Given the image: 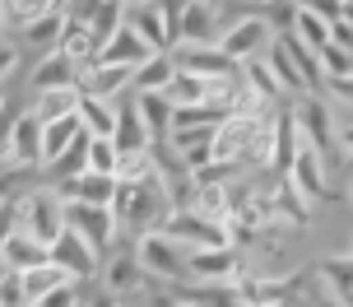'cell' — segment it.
Returning <instances> with one entry per match:
<instances>
[{
    "mask_svg": "<svg viewBox=\"0 0 353 307\" xmlns=\"http://www.w3.org/2000/svg\"><path fill=\"white\" fill-rule=\"evenodd\" d=\"M135 256H140V266H144L149 279H163V284H191V252H186L176 237H168L163 228L135 237Z\"/></svg>",
    "mask_w": 353,
    "mask_h": 307,
    "instance_id": "6da1fadb",
    "label": "cell"
},
{
    "mask_svg": "<svg viewBox=\"0 0 353 307\" xmlns=\"http://www.w3.org/2000/svg\"><path fill=\"white\" fill-rule=\"evenodd\" d=\"M19 228H23L28 237H37L47 252L61 242V233H65L70 224H65V200L56 196V186H47V191H28V196L19 200Z\"/></svg>",
    "mask_w": 353,
    "mask_h": 307,
    "instance_id": "7a4b0ae2",
    "label": "cell"
},
{
    "mask_svg": "<svg viewBox=\"0 0 353 307\" xmlns=\"http://www.w3.org/2000/svg\"><path fill=\"white\" fill-rule=\"evenodd\" d=\"M270 37L274 33V23L265 14H247V19H232L228 28H223V37H219V47L237 61V66H247V61H256V56L270 52Z\"/></svg>",
    "mask_w": 353,
    "mask_h": 307,
    "instance_id": "3957f363",
    "label": "cell"
},
{
    "mask_svg": "<svg viewBox=\"0 0 353 307\" xmlns=\"http://www.w3.org/2000/svg\"><path fill=\"white\" fill-rule=\"evenodd\" d=\"M163 233L176 237L186 252H200V247H223V242H228V224H219V219H205L200 210H195V205H186V210H172V215H168Z\"/></svg>",
    "mask_w": 353,
    "mask_h": 307,
    "instance_id": "277c9868",
    "label": "cell"
},
{
    "mask_svg": "<svg viewBox=\"0 0 353 307\" xmlns=\"http://www.w3.org/2000/svg\"><path fill=\"white\" fill-rule=\"evenodd\" d=\"M242 275H247V256L232 242L191 252V284H237Z\"/></svg>",
    "mask_w": 353,
    "mask_h": 307,
    "instance_id": "5b68a950",
    "label": "cell"
},
{
    "mask_svg": "<svg viewBox=\"0 0 353 307\" xmlns=\"http://www.w3.org/2000/svg\"><path fill=\"white\" fill-rule=\"evenodd\" d=\"M65 224L74 233H84L98 252L107 256V247L121 237V224L112 215V205H84V200H65Z\"/></svg>",
    "mask_w": 353,
    "mask_h": 307,
    "instance_id": "8992f818",
    "label": "cell"
},
{
    "mask_svg": "<svg viewBox=\"0 0 353 307\" xmlns=\"http://www.w3.org/2000/svg\"><path fill=\"white\" fill-rule=\"evenodd\" d=\"M223 37V19L214 0H186L181 23H176V47H214Z\"/></svg>",
    "mask_w": 353,
    "mask_h": 307,
    "instance_id": "52a82bcc",
    "label": "cell"
},
{
    "mask_svg": "<svg viewBox=\"0 0 353 307\" xmlns=\"http://www.w3.org/2000/svg\"><path fill=\"white\" fill-rule=\"evenodd\" d=\"M0 168H42V117L33 108L19 112L14 140H10V154L0 159Z\"/></svg>",
    "mask_w": 353,
    "mask_h": 307,
    "instance_id": "ba28073f",
    "label": "cell"
},
{
    "mask_svg": "<svg viewBox=\"0 0 353 307\" xmlns=\"http://www.w3.org/2000/svg\"><path fill=\"white\" fill-rule=\"evenodd\" d=\"M172 61H176V70L205 75V79H232V75H242V66L219 42L214 47H172Z\"/></svg>",
    "mask_w": 353,
    "mask_h": 307,
    "instance_id": "9c48e42d",
    "label": "cell"
},
{
    "mask_svg": "<svg viewBox=\"0 0 353 307\" xmlns=\"http://www.w3.org/2000/svg\"><path fill=\"white\" fill-rule=\"evenodd\" d=\"M52 261H61V266H65L79 284L103 270V252H98L84 233H74V228H65V233H61V242L52 247Z\"/></svg>",
    "mask_w": 353,
    "mask_h": 307,
    "instance_id": "30bf717a",
    "label": "cell"
},
{
    "mask_svg": "<svg viewBox=\"0 0 353 307\" xmlns=\"http://www.w3.org/2000/svg\"><path fill=\"white\" fill-rule=\"evenodd\" d=\"M293 121L302 130V145L321 149V154L335 145V117H330V103L325 98H302L298 108H293Z\"/></svg>",
    "mask_w": 353,
    "mask_h": 307,
    "instance_id": "8fae6325",
    "label": "cell"
},
{
    "mask_svg": "<svg viewBox=\"0 0 353 307\" xmlns=\"http://www.w3.org/2000/svg\"><path fill=\"white\" fill-rule=\"evenodd\" d=\"M103 284H107V293H117V298H135V293L149 284L135 247H130V252H117V256H103Z\"/></svg>",
    "mask_w": 353,
    "mask_h": 307,
    "instance_id": "7c38bea8",
    "label": "cell"
},
{
    "mask_svg": "<svg viewBox=\"0 0 353 307\" xmlns=\"http://www.w3.org/2000/svg\"><path fill=\"white\" fill-rule=\"evenodd\" d=\"M283 177L298 186L307 200H325L330 196V177H325V154L321 149H312V145H302L298 149V159H293V168L283 172Z\"/></svg>",
    "mask_w": 353,
    "mask_h": 307,
    "instance_id": "4fadbf2b",
    "label": "cell"
},
{
    "mask_svg": "<svg viewBox=\"0 0 353 307\" xmlns=\"http://www.w3.org/2000/svg\"><path fill=\"white\" fill-rule=\"evenodd\" d=\"M79 89L98 93V98H121V93H135V70L130 66H107V61H93L79 70Z\"/></svg>",
    "mask_w": 353,
    "mask_h": 307,
    "instance_id": "5bb4252c",
    "label": "cell"
},
{
    "mask_svg": "<svg viewBox=\"0 0 353 307\" xmlns=\"http://www.w3.org/2000/svg\"><path fill=\"white\" fill-rule=\"evenodd\" d=\"M125 23H130V28H135L154 52H172V47H176L172 23L163 19V10L154 5V0H149V5H125Z\"/></svg>",
    "mask_w": 353,
    "mask_h": 307,
    "instance_id": "9a60e30c",
    "label": "cell"
},
{
    "mask_svg": "<svg viewBox=\"0 0 353 307\" xmlns=\"http://www.w3.org/2000/svg\"><path fill=\"white\" fill-rule=\"evenodd\" d=\"M56 196L61 200H84V205H112L117 200V177L112 172H79V177L56 181Z\"/></svg>",
    "mask_w": 353,
    "mask_h": 307,
    "instance_id": "2e32d148",
    "label": "cell"
},
{
    "mask_svg": "<svg viewBox=\"0 0 353 307\" xmlns=\"http://www.w3.org/2000/svg\"><path fill=\"white\" fill-rule=\"evenodd\" d=\"M70 84H79V66H74L65 52H47V56H37L33 75H28V89H33V93L70 89Z\"/></svg>",
    "mask_w": 353,
    "mask_h": 307,
    "instance_id": "e0dca14e",
    "label": "cell"
},
{
    "mask_svg": "<svg viewBox=\"0 0 353 307\" xmlns=\"http://www.w3.org/2000/svg\"><path fill=\"white\" fill-rule=\"evenodd\" d=\"M149 56H154V47H149V42L130 28V23H121V28L103 42L98 61H107V66H130V70H135V66H144V61H149Z\"/></svg>",
    "mask_w": 353,
    "mask_h": 307,
    "instance_id": "ac0fdd59",
    "label": "cell"
},
{
    "mask_svg": "<svg viewBox=\"0 0 353 307\" xmlns=\"http://www.w3.org/2000/svg\"><path fill=\"white\" fill-rule=\"evenodd\" d=\"M79 135H88L84 121H79V112H74V117H61V121H42V168H52Z\"/></svg>",
    "mask_w": 353,
    "mask_h": 307,
    "instance_id": "d6986e66",
    "label": "cell"
},
{
    "mask_svg": "<svg viewBox=\"0 0 353 307\" xmlns=\"http://www.w3.org/2000/svg\"><path fill=\"white\" fill-rule=\"evenodd\" d=\"M117 117H121V103L117 98H98V93H84L79 98V121H84L88 135H117Z\"/></svg>",
    "mask_w": 353,
    "mask_h": 307,
    "instance_id": "ffe728a7",
    "label": "cell"
},
{
    "mask_svg": "<svg viewBox=\"0 0 353 307\" xmlns=\"http://www.w3.org/2000/svg\"><path fill=\"white\" fill-rule=\"evenodd\" d=\"M47 247L37 242V237H28L23 228H14V233L5 237V247H0V266L5 270H28V266H37V261H47Z\"/></svg>",
    "mask_w": 353,
    "mask_h": 307,
    "instance_id": "44dd1931",
    "label": "cell"
},
{
    "mask_svg": "<svg viewBox=\"0 0 353 307\" xmlns=\"http://www.w3.org/2000/svg\"><path fill=\"white\" fill-rule=\"evenodd\" d=\"M65 10H56V14H42L33 19L28 28H23V47H33L37 56H47V52H61V37H65Z\"/></svg>",
    "mask_w": 353,
    "mask_h": 307,
    "instance_id": "7402d4cb",
    "label": "cell"
},
{
    "mask_svg": "<svg viewBox=\"0 0 353 307\" xmlns=\"http://www.w3.org/2000/svg\"><path fill=\"white\" fill-rule=\"evenodd\" d=\"M23 275V289H28V298H47V293L52 289H61V284H70L74 275L65 270V266H61V261H52V256H47V261H37V266H28V270H19Z\"/></svg>",
    "mask_w": 353,
    "mask_h": 307,
    "instance_id": "603a6c76",
    "label": "cell"
},
{
    "mask_svg": "<svg viewBox=\"0 0 353 307\" xmlns=\"http://www.w3.org/2000/svg\"><path fill=\"white\" fill-rule=\"evenodd\" d=\"M135 108H140L154 145H163V140L172 135V103H168V93H135Z\"/></svg>",
    "mask_w": 353,
    "mask_h": 307,
    "instance_id": "cb8c5ba5",
    "label": "cell"
},
{
    "mask_svg": "<svg viewBox=\"0 0 353 307\" xmlns=\"http://www.w3.org/2000/svg\"><path fill=\"white\" fill-rule=\"evenodd\" d=\"M172 75H176L172 52H154L144 66H135V93H168Z\"/></svg>",
    "mask_w": 353,
    "mask_h": 307,
    "instance_id": "d4e9b609",
    "label": "cell"
},
{
    "mask_svg": "<svg viewBox=\"0 0 353 307\" xmlns=\"http://www.w3.org/2000/svg\"><path fill=\"white\" fill-rule=\"evenodd\" d=\"M121 103V98H117ZM117 149H149L154 145V135H149V126H144V117H140V108H135V98L130 103H121V117H117Z\"/></svg>",
    "mask_w": 353,
    "mask_h": 307,
    "instance_id": "484cf974",
    "label": "cell"
},
{
    "mask_svg": "<svg viewBox=\"0 0 353 307\" xmlns=\"http://www.w3.org/2000/svg\"><path fill=\"white\" fill-rule=\"evenodd\" d=\"M298 149H302L298 121H293V112H279L274 117V172H288L293 159H298Z\"/></svg>",
    "mask_w": 353,
    "mask_h": 307,
    "instance_id": "4316f807",
    "label": "cell"
},
{
    "mask_svg": "<svg viewBox=\"0 0 353 307\" xmlns=\"http://www.w3.org/2000/svg\"><path fill=\"white\" fill-rule=\"evenodd\" d=\"M316 275H321V284L330 289L335 303H349L353 298V256H325L316 266Z\"/></svg>",
    "mask_w": 353,
    "mask_h": 307,
    "instance_id": "83f0119b",
    "label": "cell"
},
{
    "mask_svg": "<svg viewBox=\"0 0 353 307\" xmlns=\"http://www.w3.org/2000/svg\"><path fill=\"white\" fill-rule=\"evenodd\" d=\"M79 84H70V89H47V93H33V112L42 117V121H61V117H74L79 112Z\"/></svg>",
    "mask_w": 353,
    "mask_h": 307,
    "instance_id": "f1b7e54d",
    "label": "cell"
},
{
    "mask_svg": "<svg viewBox=\"0 0 353 307\" xmlns=\"http://www.w3.org/2000/svg\"><path fill=\"white\" fill-rule=\"evenodd\" d=\"M149 177H159V154H154V145L149 149H121L117 181H149Z\"/></svg>",
    "mask_w": 353,
    "mask_h": 307,
    "instance_id": "f546056e",
    "label": "cell"
},
{
    "mask_svg": "<svg viewBox=\"0 0 353 307\" xmlns=\"http://www.w3.org/2000/svg\"><path fill=\"white\" fill-rule=\"evenodd\" d=\"M265 61H270V70H274V79L283 84V93H307V75L298 70V61L283 52V42H270V52H265Z\"/></svg>",
    "mask_w": 353,
    "mask_h": 307,
    "instance_id": "4dcf8cb0",
    "label": "cell"
},
{
    "mask_svg": "<svg viewBox=\"0 0 353 307\" xmlns=\"http://www.w3.org/2000/svg\"><path fill=\"white\" fill-rule=\"evenodd\" d=\"M293 37H302L312 52H325L330 47V19L316 14V10H302L298 5V19H293Z\"/></svg>",
    "mask_w": 353,
    "mask_h": 307,
    "instance_id": "1f68e13d",
    "label": "cell"
},
{
    "mask_svg": "<svg viewBox=\"0 0 353 307\" xmlns=\"http://www.w3.org/2000/svg\"><path fill=\"white\" fill-rule=\"evenodd\" d=\"M186 298H191L195 307H251L237 284H195Z\"/></svg>",
    "mask_w": 353,
    "mask_h": 307,
    "instance_id": "d6a6232c",
    "label": "cell"
},
{
    "mask_svg": "<svg viewBox=\"0 0 353 307\" xmlns=\"http://www.w3.org/2000/svg\"><path fill=\"white\" fill-rule=\"evenodd\" d=\"M195 210H200L205 219L228 224V215H232V186H195Z\"/></svg>",
    "mask_w": 353,
    "mask_h": 307,
    "instance_id": "836d02e7",
    "label": "cell"
},
{
    "mask_svg": "<svg viewBox=\"0 0 353 307\" xmlns=\"http://www.w3.org/2000/svg\"><path fill=\"white\" fill-rule=\"evenodd\" d=\"M56 10H65V0H5V19H14L19 28H28L33 19L56 14Z\"/></svg>",
    "mask_w": 353,
    "mask_h": 307,
    "instance_id": "e575fe53",
    "label": "cell"
},
{
    "mask_svg": "<svg viewBox=\"0 0 353 307\" xmlns=\"http://www.w3.org/2000/svg\"><path fill=\"white\" fill-rule=\"evenodd\" d=\"M88 140H93V135H79V140H74V145L65 149V154H61V159H56L52 168H47V172H52L56 181H65V177H79V172L88 168Z\"/></svg>",
    "mask_w": 353,
    "mask_h": 307,
    "instance_id": "d590c367",
    "label": "cell"
},
{
    "mask_svg": "<svg viewBox=\"0 0 353 307\" xmlns=\"http://www.w3.org/2000/svg\"><path fill=\"white\" fill-rule=\"evenodd\" d=\"M117 159H121V149L112 135H93L88 140V172H112L117 177Z\"/></svg>",
    "mask_w": 353,
    "mask_h": 307,
    "instance_id": "8d00e7d4",
    "label": "cell"
},
{
    "mask_svg": "<svg viewBox=\"0 0 353 307\" xmlns=\"http://www.w3.org/2000/svg\"><path fill=\"white\" fill-rule=\"evenodd\" d=\"M0 307H33L19 270H0Z\"/></svg>",
    "mask_w": 353,
    "mask_h": 307,
    "instance_id": "74e56055",
    "label": "cell"
},
{
    "mask_svg": "<svg viewBox=\"0 0 353 307\" xmlns=\"http://www.w3.org/2000/svg\"><path fill=\"white\" fill-rule=\"evenodd\" d=\"M33 307H79V279H70V284H61V289H52L47 298H37Z\"/></svg>",
    "mask_w": 353,
    "mask_h": 307,
    "instance_id": "f35d334b",
    "label": "cell"
},
{
    "mask_svg": "<svg viewBox=\"0 0 353 307\" xmlns=\"http://www.w3.org/2000/svg\"><path fill=\"white\" fill-rule=\"evenodd\" d=\"M98 10H103V0H65V19L70 23H88Z\"/></svg>",
    "mask_w": 353,
    "mask_h": 307,
    "instance_id": "ab89813d",
    "label": "cell"
},
{
    "mask_svg": "<svg viewBox=\"0 0 353 307\" xmlns=\"http://www.w3.org/2000/svg\"><path fill=\"white\" fill-rule=\"evenodd\" d=\"M14 228H19V200H0V247Z\"/></svg>",
    "mask_w": 353,
    "mask_h": 307,
    "instance_id": "60d3db41",
    "label": "cell"
},
{
    "mask_svg": "<svg viewBox=\"0 0 353 307\" xmlns=\"http://www.w3.org/2000/svg\"><path fill=\"white\" fill-rule=\"evenodd\" d=\"M14 121H19V112H14V108H0V159L10 154V140H14Z\"/></svg>",
    "mask_w": 353,
    "mask_h": 307,
    "instance_id": "b9f144b4",
    "label": "cell"
},
{
    "mask_svg": "<svg viewBox=\"0 0 353 307\" xmlns=\"http://www.w3.org/2000/svg\"><path fill=\"white\" fill-rule=\"evenodd\" d=\"M330 42L344 47V52H353V23L349 19H335V23H330Z\"/></svg>",
    "mask_w": 353,
    "mask_h": 307,
    "instance_id": "7bdbcfd3",
    "label": "cell"
},
{
    "mask_svg": "<svg viewBox=\"0 0 353 307\" xmlns=\"http://www.w3.org/2000/svg\"><path fill=\"white\" fill-rule=\"evenodd\" d=\"M19 66V47H10V42H0V84H5V75Z\"/></svg>",
    "mask_w": 353,
    "mask_h": 307,
    "instance_id": "ee69618b",
    "label": "cell"
},
{
    "mask_svg": "<svg viewBox=\"0 0 353 307\" xmlns=\"http://www.w3.org/2000/svg\"><path fill=\"white\" fill-rule=\"evenodd\" d=\"M84 307H125L117 293H103V298H93V303H84Z\"/></svg>",
    "mask_w": 353,
    "mask_h": 307,
    "instance_id": "f6af8a7d",
    "label": "cell"
},
{
    "mask_svg": "<svg viewBox=\"0 0 353 307\" xmlns=\"http://www.w3.org/2000/svg\"><path fill=\"white\" fill-rule=\"evenodd\" d=\"M339 145H344V154H349V159H353V121H349V126H344V130H339Z\"/></svg>",
    "mask_w": 353,
    "mask_h": 307,
    "instance_id": "bcb514c9",
    "label": "cell"
},
{
    "mask_svg": "<svg viewBox=\"0 0 353 307\" xmlns=\"http://www.w3.org/2000/svg\"><path fill=\"white\" fill-rule=\"evenodd\" d=\"M339 19H349V23H353V5H344V14H339Z\"/></svg>",
    "mask_w": 353,
    "mask_h": 307,
    "instance_id": "7dc6e473",
    "label": "cell"
},
{
    "mask_svg": "<svg viewBox=\"0 0 353 307\" xmlns=\"http://www.w3.org/2000/svg\"><path fill=\"white\" fill-rule=\"evenodd\" d=\"M0 108H10V103H5V84H0Z\"/></svg>",
    "mask_w": 353,
    "mask_h": 307,
    "instance_id": "c3c4849f",
    "label": "cell"
},
{
    "mask_svg": "<svg viewBox=\"0 0 353 307\" xmlns=\"http://www.w3.org/2000/svg\"><path fill=\"white\" fill-rule=\"evenodd\" d=\"M0 37H5V10H0Z\"/></svg>",
    "mask_w": 353,
    "mask_h": 307,
    "instance_id": "681fc988",
    "label": "cell"
},
{
    "mask_svg": "<svg viewBox=\"0 0 353 307\" xmlns=\"http://www.w3.org/2000/svg\"><path fill=\"white\" fill-rule=\"evenodd\" d=\"M125 5H149V0H125Z\"/></svg>",
    "mask_w": 353,
    "mask_h": 307,
    "instance_id": "f907efd6",
    "label": "cell"
},
{
    "mask_svg": "<svg viewBox=\"0 0 353 307\" xmlns=\"http://www.w3.org/2000/svg\"><path fill=\"white\" fill-rule=\"evenodd\" d=\"M330 307H349V303H335V298H330Z\"/></svg>",
    "mask_w": 353,
    "mask_h": 307,
    "instance_id": "816d5d0a",
    "label": "cell"
},
{
    "mask_svg": "<svg viewBox=\"0 0 353 307\" xmlns=\"http://www.w3.org/2000/svg\"><path fill=\"white\" fill-rule=\"evenodd\" d=\"M0 10H5V0H0Z\"/></svg>",
    "mask_w": 353,
    "mask_h": 307,
    "instance_id": "f5cc1de1",
    "label": "cell"
},
{
    "mask_svg": "<svg viewBox=\"0 0 353 307\" xmlns=\"http://www.w3.org/2000/svg\"><path fill=\"white\" fill-rule=\"evenodd\" d=\"M344 5H353V0H344Z\"/></svg>",
    "mask_w": 353,
    "mask_h": 307,
    "instance_id": "db71d44e",
    "label": "cell"
},
{
    "mask_svg": "<svg viewBox=\"0 0 353 307\" xmlns=\"http://www.w3.org/2000/svg\"><path fill=\"white\" fill-rule=\"evenodd\" d=\"M251 307H261V303H251Z\"/></svg>",
    "mask_w": 353,
    "mask_h": 307,
    "instance_id": "11a10c76",
    "label": "cell"
},
{
    "mask_svg": "<svg viewBox=\"0 0 353 307\" xmlns=\"http://www.w3.org/2000/svg\"><path fill=\"white\" fill-rule=\"evenodd\" d=\"M349 307H353V298H349Z\"/></svg>",
    "mask_w": 353,
    "mask_h": 307,
    "instance_id": "9f6ffc18",
    "label": "cell"
},
{
    "mask_svg": "<svg viewBox=\"0 0 353 307\" xmlns=\"http://www.w3.org/2000/svg\"><path fill=\"white\" fill-rule=\"evenodd\" d=\"M125 307H130V303H125Z\"/></svg>",
    "mask_w": 353,
    "mask_h": 307,
    "instance_id": "6f0895ef",
    "label": "cell"
},
{
    "mask_svg": "<svg viewBox=\"0 0 353 307\" xmlns=\"http://www.w3.org/2000/svg\"><path fill=\"white\" fill-rule=\"evenodd\" d=\"M349 191H353V186H349Z\"/></svg>",
    "mask_w": 353,
    "mask_h": 307,
    "instance_id": "680465c9",
    "label": "cell"
},
{
    "mask_svg": "<svg viewBox=\"0 0 353 307\" xmlns=\"http://www.w3.org/2000/svg\"><path fill=\"white\" fill-rule=\"evenodd\" d=\"M349 256H353V252H349Z\"/></svg>",
    "mask_w": 353,
    "mask_h": 307,
    "instance_id": "91938a15",
    "label": "cell"
}]
</instances>
